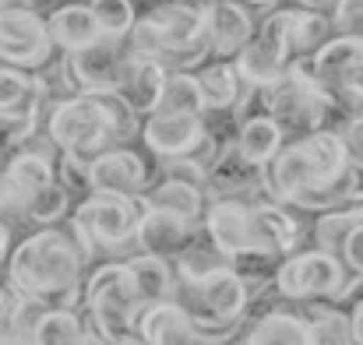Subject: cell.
Segmentation results:
<instances>
[{
  "mask_svg": "<svg viewBox=\"0 0 363 345\" xmlns=\"http://www.w3.org/2000/svg\"><path fill=\"white\" fill-rule=\"evenodd\" d=\"M350 317H353V342L363 345V293L350 300Z\"/></svg>",
  "mask_w": 363,
  "mask_h": 345,
  "instance_id": "obj_37",
  "label": "cell"
},
{
  "mask_svg": "<svg viewBox=\"0 0 363 345\" xmlns=\"http://www.w3.org/2000/svg\"><path fill=\"white\" fill-rule=\"evenodd\" d=\"M78 198L71 187H64L60 180H50L46 187L35 191L32 205H28V230H39V226H60L71 219Z\"/></svg>",
  "mask_w": 363,
  "mask_h": 345,
  "instance_id": "obj_27",
  "label": "cell"
},
{
  "mask_svg": "<svg viewBox=\"0 0 363 345\" xmlns=\"http://www.w3.org/2000/svg\"><path fill=\"white\" fill-rule=\"evenodd\" d=\"M286 141H289V130L272 113H264V110H250L240 120L237 134H233V145L240 148L250 162H257V166H268L282 152Z\"/></svg>",
  "mask_w": 363,
  "mask_h": 345,
  "instance_id": "obj_21",
  "label": "cell"
},
{
  "mask_svg": "<svg viewBox=\"0 0 363 345\" xmlns=\"http://www.w3.org/2000/svg\"><path fill=\"white\" fill-rule=\"evenodd\" d=\"M342 261L350 264L353 275H360L363 278V222H357L353 232L346 236V243H342Z\"/></svg>",
  "mask_w": 363,
  "mask_h": 345,
  "instance_id": "obj_35",
  "label": "cell"
},
{
  "mask_svg": "<svg viewBox=\"0 0 363 345\" xmlns=\"http://www.w3.org/2000/svg\"><path fill=\"white\" fill-rule=\"evenodd\" d=\"M293 60V39H289V4H279L275 11H268L257 25V35L243 46V53L233 60L240 78L254 89H268L275 78H282V71Z\"/></svg>",
  "mask_w": 363,
  "mask_h": 345,
  "instance_id": "obj_10",
  "label": "cell"
},
{
  "mask_svg": "<svg viewBox=\"0 0 363 345\" xmlns=\"http://www.w3.org/2000/svg\"><path fill=\"white\" fill-rule=\"evenodd\" d=\"M332 35H335L332 11H321V7H307V4H293V0H289V39H293V57L318 53Z\"/></svg>",
  "mask_w": 363,
  "mask_h": 345,
  "instance_id": "obj_26",
  "label": "cell"
},
{
  "mask_svg": "<svg viewBox=\"0 0 363 345\" xmlns=\"http://www.w3.org/2000/svg\"><path fill=\"white\" fill-rule=\"evenodd\" d=\"M145 205L152 208H166V212H177L191 222H205V212H208V201L212 194L198 183H184V180H169V176H155V183L141 194Z\"/></svg>",
  "mask_w": 363,
  "mask_h": 345,
  "instance_id": "obj_22",
  "label": "cell"
},
{
  "mask_svg": "<svg viewBox=\"0 0 363 345\" xmlns=\"http://www.w3.org/2000/svg\"><path fill=\"white\" fill-rule=\"evenodd\" d=\"M205 14H208L212 60H237L261 25V18L243 0H205Z\"/></svg>",
  "mask_w": 363,
  "mask_h": 345,
  "instance_id": "obj_13",
  "label": "cell"
},
{
  "mask_svg": "<svg viewBox=\"0 0 363 345\" xmlns=\"http://www.w3.org/2000/svg\"><path fill=\"white\" fill-rule=\"evenodd\" d=\"M46 21H50V32L60 53H78L103 39L92 0H60L57 7L46 11Z\"/></svg>",
  "mask_w": 363,
  "mask_h": 345,
  "instance_id": "obj_19",
  "label": "cell"
},
{
  "mask_svg": "<svg viewBox=\"0 0 363 345\" xmlns=\"http://www.w3.org/2000/svg\"><path fill=\"white\" fill-rule=\"evenodd\" d=\"M237 342H243V345H314V332H311L303 310L296 303H289V300L279 296V307H268L257 317L250 310V317L243 321Z\"/></svg>",
  "mask_w": 363,
  "mask_h": 345,
  "instance_id": "obj_15",
  "label": "cell"
},
{
  "mask_svg": "<svg viewBox=\"0 0 363 345\" xmlns=\"http://www.w3.org/2000/svg\"><path fill=\"white\" fill-rule=\"evenodd\" d=\"M173 264H177L180 285H198V282H205V278H212V275H219V271H226V268H237V257H230L223 247H216V243L201 232L187 250H180V254L173 257Z\"/></svg>",
  "mask_w": 363,
  "mask_h": 345,
  "instance_id": "obj_24",
  "label": "cell"
},
{
  "mask_svg": "<svg viewBox=\"0 0 363 345\" xmlns=\"http://www.w3.org/2000/svg\"><path fill=\"white\" fill-rule=\"evenodd\" d=\"M155 176H169V180H184V183H198L208 191V166L194 155H169V159H155Z\"/></svg>",
  "mask_w": 363,
  "mask_h": 345,
  "instance_id": "obj_30",
  "label": "cell"
},
{
  "mask_svg": "<svg viewBox=\"0 0 363 345\" xmlns=\"http://www.w3.org/2000/svg\"><path fill=\"white\" fill-rule=\"evenodd\" d=\"M46 310H50L46 300L28 296V293L18 296V345H35V335H39V324H43Z\"/></svg>",
  "mask_w": 363,
  "mask_h": 345,
  "instance_id": "obj_31",
  "label": "cell"
},
{
  "mask_svg": "<svg viewBox=\"0 0 363 345\" xmlns=\"http://www.w3.org/2000/svg\"><path fill=\"white\" fill-rule=\"evenodd\" d=\"M261 183H264V166L250 162L230 137L208 169V194L212 198H240V194L261 191Z\"/></svg>",
  "mask_w": 363,
  "mask_h": 345,
  "instance_id": "obj_20",
  "label": "cell"
},
{
  "mask_svg": "<svg viewBox=\"0 0 363 345\" xmlns=\"http://www.w3.org/2000/svg\"><path fill=\"white\" fill-rule=\"evenodd\" d=\"M92 261L74 236L71 222L39 226L18 236L4 278L28 296L46 300L50 307H82V289Z\"/></svg>",
  "mask_w": 363,
  "mask_h": 345,
  "instance_id": "obj_2",
  "label": "cell"
},
{
  "mask_svg": "<svg viewBox=\"0 0 363 345\" xmlns=\"http://www.w3.org/2000/svg\"><path fill=\"white\" fill-rule=\"evenodd\" d=\"M134 50L159 57L169 71H198L212 60L205 0H152L138 11L127 39Z\"/></svg>",
  "mask_w": 363,
  "mask_h": 345,
  "instance_id": "obj_3",
  "label": "cell"
},
{
  "mask_svg": "<svg viewBox=\"0 0 363 345\" xmlns=\"http://www.w3.org/2000/svg\"><path fill=\"white\" fill-rule=\"evenodd\" d=\"M138 339L141 345H205L201 328L194 324L180 296L145 303L138 314Z\"/></svg>",
  "mask_w": 363,
  "mask_h": 345,
  "instance_id": "obj_16",
  "label": "cell"
},
{
  "mask_svg": "<svg viewBox=\"0 0 363 345\" xmlns=\"http://www.w3.org/2000/svg\"><path fill=\"white\" fill-rule=\"evenodd\" d=\"M155 183V159L134 141L103 152L89 166V187L92 194H121V198H141Z\"/></svg>",
  "mask_w": 363,
  "mask_h": 345,
  "instance_id": "obj_11",
  "label": "cell"
},
{
  "mask_svg": "<svg viewBox=\"0 0 363 345\" xmlns=\"http://www.w3.org/2000/svg\"><path fill=\"white\" fill-rule=\"evenodd\" d=\"M272 293L289 300V303L335 300V303L350 307V300L357 293H363V278L350 271L342 254H332V250H321V247H300L275 264Z\"/></svg>",
  "mask_w": 363,
  "mask_h": 345,
  "instance_id": "obj_6",
  "label": "cell"
},
{
  "mask_svg": "<svg viewBox=\"0 0 363 345\" xmlns=\"http://www.w3.org/2000/svg\"><path fill=\"white\" fill-rule=\"evenodd\" d=\"M71 230L82 239L92 264L127 257L138 250V222H141V198L121 194H89L71 212Z\"/></svg>",
  "mask_w": 363,
  "mask_h": 345,
  "instance_id": "obj_7",
  "label": "cell"
},
{
  "mask_svg": "<svg viewBox=\"0 0 363 345\" xmlns=\"http://www.w3.org/2000/svg\"><path fill=\"white\" fill-rule=\"evenodd\" d=\"M18 289L0 282V345H18Z\"/></svg>",
  "mask_w": 363,
  "mask_h": 345,
  "instance_id": "obj_33",
  "label": "cell"
},
{
  "mask_svg": "<svg viewBox=\"0 0 363 345\" xmlns=\"http://www.w3.org/2000/svg\"><path fill=\"white\" fill-rule=\"evenodd\" d=\"M254 106L275 116L289 130V137L318 130V127H328V120L335 116V110H342L335 103V96L321 85L311 53L293 57L289 67L282 71V78H275L268 89L257 92Z\"/></svg>",
  "mask_w": 363,
  "mask_h": 345,
  "instance_id": "obj_4",
  "label": "cell"
},
{
  "mask_svg": "<svg viewBox=\"0 0 363 345\" xmlns=\"http://www.w3.org/2000/svg\"><path fill=\"white\" fill-rule=\"evenodd\" d=\"M159 110L208 113V110H205V96H201L198 71H169V78H166V92H162V106H159Z\"/></svg>",
  "mask_w": 363,
  "mask_h": 345,
  "instance_id": "obj_28",
  "label": "cell"
},
{
  "mask_svg": "<svg viewBox=\"0 0 363 345\" xmlns=\"http://www.w3.org/2000/svg\"><path fill=\"white\" fill-rule=\"evenodd\" d=\"M166 78H169V67L159 57H148V53L134 50L130 43L123 46L121 71H117V92L141 116H152L162 106Z\"/></svg>",
  "mask_w": 363,
  "mask_h": 345,
  "instance_id": "obj_12",
  "label": "cell"
},
{
  "mask_svg": "<svg viewBox=\"0 0 363 345\" xmlns=\"http://www.w3.org/2000/svg\"><path fill=\"white\" fill-rule=\"evenodd\" d=\"M14 243H18V230L0 219V278H4V268H7V257H11Z\"/></svg>",
  "mask_w": 363,
  "mask_h": 345,
  "instance_id": "obj_36",
  "label": "cell"
},
{
  "mask_svg": "<svg viewBox=\"0 0 363 345\" xmlns=\"http://www.w3.org/2000/svg\"><path fill=\"white\" fill-rule=\"evenodd\" d=\"M32 81H35V74L0 64V110H11V106H18V103L25 99V92L32 89Z\"/></svg>",
  "mask_w": 363,
  "mask_h": 345,
  "instance_id": "obj_32",
  "label": "cell"
},
{
  "mask_svg": "<svg viewBox=\"0 0 363 345\" xmlns=\"http://www.w3.org/2000/svg\"><path fill=\"white\" fill-rule=\"evenodd\" d=\"M60 0H0V11L4 7H32V11H43L46 14V7H57Z\"/></svg>",
  "mask_w": 363,
  "mask_h": 345,
  "instance_id": "obj_38",
  "label": "cell"
},
{
  "mask_svg": "<svg viewBox=\"0 0 363 345\" xmlns=\"http://www.w3.org/2000/svg\"><path fill=\"white\" fill-rule=\"evenodd\" d=\"M201 236V226L166 212V208H152L141 201V222H138V250L145 254H159V257H177L180 250H187L194 239Z\"/></svg>",
  "mask_w": 363,
  "mask_h": 345,
  "instance_id": "obj_17",
  "label": "cell"
},
{
  "mask_svg": "<svg viewBox=\"0 0 363 345\" xmlns=\"http://www.w3.org/2000/svg\"><path fill=\"white\" fill-rule=\"evenodd\" d=\"M230 137H223L219 130H212L205 113H177V110H155L145 116L138 145L152 155V159H169V155H194L201 159L208 169L219 159L223 145Z\"/></svg>",
  "mask_w": 363,
  "mask_h": 345,
  "instance_id": "obj_8",
  "label": "cell"
},
{
  "mask_svg": "<svg viewBox=\"0 0 363 345\" xmlns=\"http://www.w3.org/2000/svg\"><path fill=\"white\" fill-rule=\"evenodd\" d=\"M127 264H130V275H134V285L141 293V303H159V300H173L180 293V278H177V264L169 257H159V254H145V250H134L127 254Z\"/></svg>",
  "mask_w": 363,
  "mask_h": 345,
  "instance_id": "obj_23",
  "label": "cell"
},
{
  "mask_svg": "<svg viewBox=\"0 0 363 345\" xmlns=\"http://www.w3.org/2000/svg\"><path fill=\"white\" fill-rule=\"evenodd\" d=\"M314 332V345H350L353 342V317L346 303L335 300H307L296 303Z\"/></svg>",
  "mask_w": 363,
  "mask_h": 345,
  "instance_id": "obj_25",
  "label": "cell"
},
{
  "mask_svg": "<svg viewBox=\"0 0 363 345\" xmlns=\"http://www.w3.org/2000/svg\"><path fill=\"white\" fill-rule=\"evenodd\" d=\"M332 21H335V32L363 35V0H335Z\"/></svg>",
  "mask_w": 363,
  "mask_h": 345,
  "instance_id": "obj_34",
  "label": "cell"
},
{
  "mask_svg": "<svg viewBox=\"0 0 363 345\" xmlns=\"http://www.w3.org/2000/svg\"><path fill=\"white\" fill-rule=\"evenodd\" d=\"M92 11L99 18L103 39H117V43L130 39V28L138 21V4L134 0H92Z\"/></svg>",
  "mask_w": 363,
  "mask_h": 345,
  "instance_id": "obj_29",
  "label": "cell"
},
{
  "mask_svg": "<svg viewBox=\"0 0 363 345\" xmlns=\"http://www.w3.org/2000/svg\"><path fill=\"white\" fill-rule=\"evenodd\" d=\"M243 4H247V7H250L257 18H264V14H268V11H275L282 0H243Z\"/></svg>",
  "mask_w": 363,
  "mask_h": 345,
  "instance_id": "obj_39",
  "label": "cell"
},
{
  "mask_svg": "<svg viewBox=\"0 0 363 345\" xmlns=\"http://www.w3.org/2000/svg\"><path fill=\"white\" fill-rule=\"evenodd\" d=\"M60 57L50 21L43 11L32 7H4L0 11V64L43 74Z\"/></svg>",
  "mask_w": 363,
  "mask_h": 345,
  "instance_id": "obj_9",
  "label": "cell"
},
{
  "mask_svg": "<svg viewBox=\"0 0 363 345\" xmlns=\"http://www.w3.org/2000/svg\"><path fill=\"white\" fill-rule=\"evenodd\" d=\"M82 307L96 321L103 345H138V314H141V293L134 285L127 257H110L89 268Z\"/></svg>",
  "mask_w": 363,
  "mask_h": 345,
  "instance_id": "obj_5",
  "label": "cell"
},
{
  "mask_svg": "<svg viewBox=\"0 0 363 345\" xmlns=\"http://www.w3.org/2000/svg\"><path fill=\"white\" fill-rule=\"evenodd\" d=\"M198 81H201V96H205V116H243L250 113L257 92L247 85L237 71L233 60H208L198 67Z\"/></svg>",
  "mask_w": 363,
  "mask_h": 345,
  "instance_id": "obj_14",
  "label": "cell"
},
{
  "mask_svg": "<svg viewBox=\"0 0 363 345\" xmlns=\"http://www.w3.org/2000/svg\"><path fill=\"white\" fill-rule=\"evenodd\" d=\"M127 43L117 39H99L89 50L67 53V71L78 92H113L117 89V71Z\"/></svg>",
  "mask_w": 363,
  "mask_h": 345,
  "instance_id": "obj_18",
  "label": "cell"
},
{
  "mask_svg": "<svg viewBox=\"0 0 363 345\" xmlns=\"http://www.w3.org/2000/svg\"><path fill=\"white\" fill-rule=\"evenodd\" d=\"M363 187V169L353 162L339 127H318L296 134L264 166L261 191L300 215H318L353 201Z\"/></svg>",
  "mask_w": 363,
  "mask_h": 345,
  "instance_id": "obj_1",
  "label": "cell"
}]
</instances>
